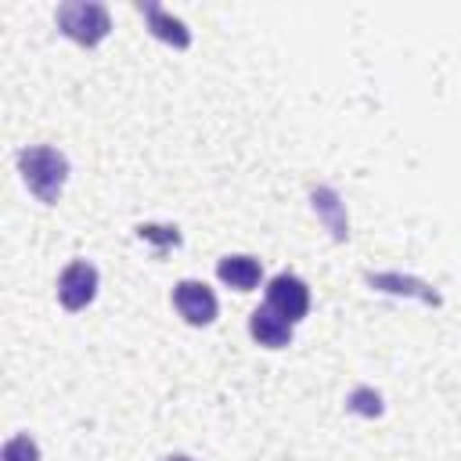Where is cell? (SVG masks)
<instances>
[{
  "instance_id": "8992f818",
  "label": "cell",
  "mask_w": 461,
  "mask_h": 461,
  "mask_svg": "<svg viewBox=\"0 0 461 461\" xmlns=\"http://www.w3.org/2000/svg\"><path fill=\"white\" fill-rule=\"evenodd\" d=\"M292 328H295V324H288L285 317H277L267 303L249 313V335H252L263 349H285V346L292 342Z\"/></svg>"
},
{
  "instance_id": "9c48e42d",
  "label": "cell",
  "mask_w": 461,
  "mask_h": 461,
  "mask_svg": "<svg viewBox=\"0 0 461 461\" xmlns=\"http://www.w3.org/2000/svg\"><path fill=\"white\" fill-rule=\"evenodd\" d=\"M313 209L324 216V223L335 234V241H346V234H349L346 209H342V202H339V194L331 187H313Z\"/></svg>"
},
{
  "instance_id": "5b68a950",
  "label": "cell",
  "mask_w": 461,
  "mask_h": 461,
  "mask_svg": "<svg viewBox=\"0 0 461 461\" xmlns=\"http://www.w3.org/2000/svg\"><path fill=\"white\" fill-rule=\"evenodd\" d=\"M97 295V267L86 259H72L58 277V299L65 310H83Z\"/></svg>"
},
{
  "instance_id": "52a82bcc",
  "label": "cell",
  "mask_w": 461,
  "mask_h": 461,
  "mask_svg": "<svg viewBox=\"0 0 461 461\" xmlns=\"http://www.w3.org/2000/svg\"><path fill=\"white\" fill-rule=\"evenodd\" d=\"M137 11L144 14V22H148V29L158 36V40H166V43H173L176 50H184V47H191V32H187V25L180 22V18H173L166 7H158V4H137Z\"/></svg>"
},
{
  "instance_id": "277c9868",
  "label": "cell",
  "mask_w": 461,
  "mask_h": 461,
  "mask_svg": "<svg viewBox=\"0 0 461 461\" xmlns=\"http://www.w3.org/2000/svg\"><path fill=\"white\" fill-rule=\"evenodd\" d=\"M173 306H176V313H180L187 324H194V328L212 324V321H216V310H220L212 288H209L205 281H191V277L173 285Z\"/></svg>"
},
{
  "instance_id": "8fae6325",
  "label": "cell",
  "mask_w": 461,
  "mask_h": 461,
  "mask_svg": "<svg viewBox=\"0 0 461 461\" xmlns=\"http://www.w3.org/2000/svg\"><path fill=\"white\" fill-rule=\"evenodd\" d=\"M162 461H194V457H187V454H169V457H162Z\"/></svg>"
},
{
  "instance_id": "3957f363",
  "label": "cell",
  "mask_w": 461,
  "mask_h": 461,
  "mask_svg": "<svg viewBox=\"0 0 461 461\" xmlns=\"http://www.w3.org/2000/svg\"><path fill=\"white\" fill-rule=\"evenodd\" d=\"M267 306L277 317H285L288 324L303 321L306 310H310V288H306V281L295 277V274H288V270L277 274V277H270V285H267Z\"/></svg>"
},
{
  "instance_id": "30bf717a",
  "label": "cell",
  "mask_w": 461,
  "mask_h": 461,
  "mask_svg": "<svg viewBox=\"0 0 461 461\" xmlns=\"http://www.w3.org/2000/svg\"><path fill=\"white\" fill-rule=\"evenodd\" d=\"M0 461H40V447H36V439L29 432H18V436H11L4 443Z\"/></svg>"
},
{
  "instance_id": "6da1fadb",
  "label": "cell",
  "mask_w": 461,
  "mask_h": 461,
  "mask_svg": "<svg viewBox=\"0 0 461 461\" xmlns=\"http://www.w3.org/2000/svg\"><path fill=\"white\" fill-rule=\"evenodd\" d=\"M18 173L43 205H54L68 180V158L50 144H32L18 151Z\"/></svg>"
},
{
  "instance_id": "ba28073f",
  "label": "cell",
  "mask_w": 461,
  "mask_h": 461,
  "mask_svg": "<svg viewBox=\"0 0 461 461\" xmlns=\"http://www.w3.org/2000/svg\"><path fill=\"white\" fill-rule=\"evenodd\" d=\"M216 277L230 288H238V292H252L263 277V267H259L256 256H223L216 263Z\"/></svg>"
},
{
  "instance_id": "7a4b0ae2",
  "label": "cell",
  "mask_w": 461,
  "mask_h": 461,
  "mask_svg": "<svg viewBox=\"0 0 461 461\" xmlns=\"http://www.w3.org/2000/svg\"><path fill=\"white\" fill-rule=\"evenodd\" d=\"M54 22L79 47H97L108 36V29H112L108 7L104 4H94V0H68V4H61L58 14H54Z\"/></svg>"
}]
</instances>
